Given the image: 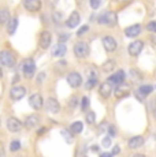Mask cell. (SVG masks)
I'll return each mask as SVG.
<instances>
[{"instance_id": "obj_11", "label": "cell", "mask_w": 156, "mask_h": 157, "mask_svg": "<svg viewBox=\"0 0 156 157\" xmlns=\"http://www.w3.org/2000/svg\"><path fill=\"white\" fill-rule=\"evenodd\" d=\"M25 94H26V89L23 86H14L10 92V96L13 100H21V98L25 97Z\"/></svg>"}, {"instance_id": "obj_12", "label": "cell", "mask_w": 156, "mask_h": 157, "mask_svg": "<svg viewBox=\"0 0 156 157\" xmlns=\"http://www.w3.org/2000/svg\"><path fill=\"white\" fill-rule=\"evenodd\" d=\"M103 45L107 52H114V51L116 49V41H115V38L111 37V36L103 37Z\"/></svg>"}, {"instance_id": "obj_46", "label": "cell", "mask_w": 156, "mask_h": 157, "mask_svg": "<svg viewBox=\"0 0 156 157\" xmlns=\"http://www.w3.org/2000/svg\"><path fill=\"white\" fill-rule=\"evenodd\" d=\"M0 157H4V152H3V149H0Z\"/></svg>"}, {"instance_id": "obj_48", "label": "cell", "mask_w": 156, "mask_h": 157, "mask_svg": "<svg viewBox=\"0 0 156 157\" xmlns=\"http://www.w3.org/2000/svg\"><path fill=\"white\" fill-rule=\"evenodd\" d=\"M3 78V71H2V68H0V79Z\"/></svg>"}, {"instance_id": "obj_7", "label": "cell", "mask_w": 156, "mask_h": 157, "mask_svg": "<svg viewBox=\"0 0 156 157\" xmlns=\"http://www.w3.org/2000/svg\"><path fill=\"white\" fill-rule=\"evenodd\" d=\"M43 97H41V94H38V93H34V94L30 96V98H29V104H30L32 108H34V109H41L43 108Z\"/></svg>"}, {"instance_id": "obj_24", "label": "cell", "mask_w": 156, "mask_h": 157, "mask_svg": "<svg viewBox=\"0 0 156 157\" xmlns=\"http://www.w3.org/2000/svg\"><path fill=\"white\" fill-rule=\"evenodd\" d=\"M17 28H18V18H11L10 22H8V26H7L8 34H14Z\"/></svg>"}, {"instance_id": "obj_37", "label": "cell", "mask_w": 156, "mask_h": 157, "mask_svg": "<svg viewBox=\"0 0 156 157\" xmlns=\"http://www.w3.org/2000/svg\"><path fill=\"white\" fill-rule=\"evenodd\" d=\"M88 30H89V28H88V26H82V28H81L80 30H78V32H77V36H82L84 34V33H86V32H88Z\"/></svg>"}, {"instance_id": "obj_35", "label": "cell", "mask_w": 156, "mask_h": 157, "mask_svg": "<svg viewBox=\"0 0 156 157\" xmlns=\"http://www.w3.org/2000/svg\"><path fill=\"white\" fill-rule=\"evenodd\" d=\"M103 146L104 147H110L111 146V137L108 135V137L103 138Z\"/></svg>"}, {"instance_id": "obj_13", "label": "cell", "mask_w": 156, "mask_h": 157, "mask_svg": "<svg viewBox=\"0 0 156 157\" xmlns=\"http://www.w3.org/2000/svg\"><path fill=\"white\" fill-rule=\"evenodd\" d=\"M125 71H122V70H119V71H116V72H114V75H111V77L108 78V82L110 83H114V85H121V83H123V81H125Z\"/></svg>"}, {"instance_id": "obj_9", "label": "cell", "mask_w": 156, "mask_h": 157, "mask_svg": "<svg viewBox=\"0 0 156 157\" xmlns=\"http://www.w3.org/2000/svg\"><path fill=\"white\" fill-rule=\"evenodd\" d=\"M152 87L151 85H142V86H140L138 89H137V92H136V97L138 98L140 101H142L144 98L146 97L148 94H151V92H152Z\"/></svg>"}, {"instance_id": "obj_44", "label": "cell", "mask_w": 156, "mask_h": 157, "mask_svg": "<svg viewBox=\"0 0 156 157\" xmlns=\"http://www.w3.org/2000/svg\"><path fill=\"white\" fill-rule=\"evenodd\" d=\"M56 3H58V0H49V4L51 6H56Z\"/></svg>"}, {"instance_id": "obj_21", "label": "cell", "mask_w": 156, "mask_h": 157, "mask_svg": "<svg viewBox=\"0 0 156 157\" xmlns=\"http://www.w3.org/2000/svg\"><path fill=\"white\" fill-rule=\"evenodd\" d=\"M38 122H40V119H38L37 115H30V116L26 117L25 126H26L28 128H34V127H37Z\"/></svg>"}, {"instance_id": "obj_26", "label": "cell", "mask_w": 156, "mask_h": 157, "mask_svg": "<svg viewBox=\"0 0 156 157\" xmlns=\"http://www.w3.org/2000/svg\"><path fill=\"white\" fill-rule=\"evenodd\" d=\"M101 68H103V71L107 72V74H108V72H112L114 68H115V62H114V60H107Z\"/></svg>"}, {"instance_id": "obj_22", "label": "cell", "mask_w": 156, "mask_h": 157, "mask_svg": "<svg viewBox=\"0 0 156 157\" xmlns=\"http://www.w3.org/2000/svg\"><path fill=\"white\" fill-rule=\"evenodd\" d=\"M129 92V85H125V83H121V85L116 86L115 89V96L116 97H122V96H126V93Z\"/></svg>"}, {"instance_id": "obj_10", "label": "cell", "mask_w": 156, "mask_h": 157, "mask_svg": "<svg viewBox=\"0 0 156 157\" xmlns=\"http://www.w3.org/2000/svg\"><path fill=\"white\" fill-rule=\"evenodd\" d=\"M23 7L28 11L36 13L41 8V2L40 0H23Z\"/></svg>"}, {"instance_id": "obj_43", "label": "cell", "mask_w": 156, "mask_h": 157, "mask_svg": "<svg viewBox=\"0 0 156 157\" xmlns=\"http://www.w3.org/2000/svg\"><path fill=\"white\" fill-rule=\"evenodd\" d=\"M100 157H112V155H111V153H103Z\"/></svg>"}, {"instance_id": "obj_8", "label": "cell", "mask_w": 156, "mask_h": 157, "mask_svg": "<svg viewBox=\"0 0 156 157\" xmlns=\"http://www.w3.org/2000/svg\"><path fill=\"white\" fill-rule=\"evenodd\" d=\"M7 128L11 132H18L22 128V123L17 119V117H8L7 119Z\"/></svg>"}, {"instance_id": "obj_38", "label": "cell", "mask_w": 156, "mask_h": 157, "mask_svg": "<svg viewBox=\"0 0 156 157\" xmlns=\"http://www.w3.org/2000/svg\"><path fill=\"white\" fill-rule=\"evenodd\" d=\"M44 78H45V74H44V72H41V74L37 77V85H40V83L43 82V81H44Z\"/></svg>"}, {"instance_id": "obj_6", "label": "cell", "mask_w": 156, "mask_h": 157, "mask_svg": "<svg viewBox=\"0 0 156 157\" xmlns=\"http://www.w3.org/2000/svg\"><path fill=\"white\" fill-rule=\"evenodd\" d=\"M142 48H144V43H142V41L136 40V41H133V43L129 45L127 51H129V53H130L131 56H137V55H140V52L142 51Z\"/></svg>"}, {"instance_id": "obj_31", "label": "cell", "mask_w": 156, "mask_h": 157, "mask_svg": "<svg viewBox=\"0 0 156 157\" xmlns=\"http://www.w3.org/2000/svg\"><path fill=\"white\" fill-rule=\"evenodd\" d=\"M88 107H89V98L88 97H82V101H81V109L85 111Z\"/></svg>"}, {"instance_id": "obj_28", "label": "cell", "mask_w": 156, "mask_h": 157, "mask_svg": "<svg viewBox=\"0 0 156 157\" xmlns=\"http://www.w3.org/2000/svg\"><path fill=\"white\" fill-rule=\"evenodd\" d=\"M85 119H86V123L88 124H93L95 123V120H96V115H95V112H88L86 113V116H85Z\"/></svg>"}, {"instance_id": "obj_23", "label": "cell", "mask_w": 156, "mask_h": 157, "mask_svg": "<svg viewBox=\"0 0 156 157\" xmlns=\"http://www.w3.org/2000/svg\"><path fill=\"white\" fill-rule=\"evenodd\" d=\"M10 19H11V14H10V11L7 10V8H2L0 10V23H6V22H10Z\"/></svg>"}, {"instance_id": "obj_49", "label": "cell", "mask_w": 156, "mask_h": 157, "mask_svg": "<svg viewBox=\"0 0 156 157\" xmlns=\"http://www.w3.org/2000/svg\"><path fill=\"white\" fill-rule=\"evenodd\" d=\"M118 2H123V0H118Z\"/></svg>"}, {"instance_id": "obj_42", "label": "cell", "mask_w": 156, "mask_h": 157, "mask_svg": "<svg viewBox=\"0 0 156 157\" xmlns=\"http://www.w3.org/2000/svg\"><path fill=\"white\" fill-rule=\"evenodd\" d=\"M67 38H68V34H64V36H60V37H59V41H60V44H63L64 43V41H67Z\"/></svg>"}, {"instance_id": "obj_30", "label": "cell", "mask_w": 156, "mask_h": 157, "mask_svg": "<svg viewBox=\"0 0 156 157\" xmlns=\"http://www.w3.org/2000/svg\"><path fill=\"white\" fill-rule=\"evenodd\" d=\"M10 149H11V152H18L21 149V142L19 141H13L10 144Z\"/></svg>"}, {"instance_id": "obj_34", "label": "cell", "mask_w": 156, "mask_h": 157, "mask_svg": "<svg viewBox=\"0 0 156 157\" xmlns=\"http://www.w3.org/2000/svg\"><path fill=\"white\" fill-rule=\"evenodd\" d=\"M91 7L93 10H97L100 7V0H91Z\"/></svg>"}, {"instance_id": "obj_14", "label": "cell", "mask_w": 156, "mask_h": 157, "mask_svg": "<svg viewBox=\"0 0 156 157\" xmlns=\"http://www.w3.org/2000/svg\"><path fill=\"white\" fill-rule=\"evenodd\" d=\"M80 22H81L80 14H78L77 11H74V13H71V15L67 18V21H66V25H67L68 28L74 29V28H77V26L80 25Z\"/></svg>"}, {"instance_id": "obj_19", "label": "cell", "mask_w": 156, "mask_h": 157, "mask_svg": "<svg viewBox=\"0 0 156 157\" xmlns=\"http://www.w3.org/2000/svg\"><path fill=\"white\" fill-rule=\"evenodd\" d=\"M141 33V26L140 25H131L125 29V34L127 37H136Z\"/></svg>"}, {"instance_id": "obj_15", "label": "cell", "mask_w": 156, "mask_h": 157, "mask_svg": "<svg viewBox=\"0 0 156 157\" xmlns=\"http://www.w3.org/2000/svg\"><path fill=\"white\" fill-rule=\"evenodd\" d=\"M51 40H52V37H51V33L49 32H43L40 34V40H38L40 48H43V49H47V48L51 45Z\"/></svg>"}, {"instance_id": "obj_2", "label": "cell", "mask_w": 156, "mask_h": 157, "mask_svg": "<svg viewBox=\"0 0 156 157\" xmlns=\"http://www.w3.org/2000/svg\"><path fill=\"white\" fill-rule=\"evenodd\" d=\"M22 71H23V75L25 78L30 79V78L34 77L36 74V64H34V60L33 59H26L22 64Z\"/></svg>"}, {"instance_id": "obj_16", "label": "cell", "mask_w": 156, "mask_h": 157, "mask_svg": "<svg viewBox=\"0 0 156 157\" xmlns=\"http://www.w3.org/2000/svg\"><path fill=\"white\" fill-rule=\"evenodd\" d=\"M47 109L51 113H58L59 111H60V105H59V101L56 100V98H48L47 100Z\"/></svg>"}, {"instance_id": "obj_29", "label": "cell", "mask_w": 156, "mask_h": 157, "mask_svg": "<svg viewBox=\"0 0 156 157\" xmlns=\"http://www.w3.org/2000/svg\"><path fill=\"white\" fill-rule=\"evenodd\" d=\"M88 77H89V79H97V72H96V68L95 67H91V68H88Z\"/></svg>"}, {"instance_id": "obj_1", "label": "cell", "mask_w": 156, "mask_h": 157, "mask_svg": "<svg viewBox=\"0 0 156 157\" xmlns=\"http://www.w3.org/2000/svg\"><path fill=\"white\" fill-rule=\"evenodd\" d=\"M0 62H2V64L6 66V67H14L17 63V57L11 51L4 49L0 52Z\"/></svg>"}, {"instance_id": "obj_18", "label": "cell", "mask_w": 156, "mask_h": 157, "mask_svg": "<svg viewBox=\"0 0 156 157\" xmlns=\"http://www.w3.org/2000/svg\"><path fill=\"white\" fill-rule=\"evenodd\" d=\"M66 51H67V48H66V45L64 44H56V45H53V48H52V51H51V53H52V56H56V57H60L63 56L66 53Z\"/></svg>"}, {"instance_id": "obj_40", "label": "cell", "mask_w": 156, "mask_h": 157, "mask_svg": "<svg viewBox=\"0 0 156 157\" xmlns=\"http://www.w3.org/2000/svg\"><path fill=\"white\" fill-rule=\"evenodd\" d=\"M119 152H121V147H119V146H114L112 153H111V155H112V156H115V155H118Z\"/></svg>"}, {"instance_id": "obj_41", "label": "cell", "mask_w": 156, "mask_h": 157, "mask_svg": "<svg viewBox=\"0 0 156 157\" xmlns=\"http://www.w3.org/2000/svg\"><path fill=\"white\" fill-rule=\"evenodd\" d=\"M108 131H110V137H114V135L116 134V131H115V128H114V126H110V127H108Z\"/></svg>"}, {"instance_id": "obj_39", "label": "cell", "mask_w": 156, "mask_h": 157, "mask_svg": "<svg viewBox=\"0 0 156 157\" xmlns=\"http://www.w3.org/2000/svg\"><path fill=\"white\" fill-rule=\"evenodd\" d=\"M68 105H70L71 108H74L77 105V97H71V100H70V102H68Z\"/></svg>"}, {"instance_id": "obj_27", "label": "cell", "mask_w": 156, "mask_h": 157, "mask_svg": "<svg viewBox=\"0 0 156 157\" xmlns=\"http://www.w3.org/2000/svg\"><path fill=\"white\" fill-rule=\"evenodd\" d=\"M62 135H63V137H64V140H66V142H67V144H73V132H71L70 131V130H63V131H62Z\"/></svg>"}, {"instance_id": "obj_20", "label": "cell", "mask_w": 156, "mask_h": 157, "mask_svg": "<svg viewBox=\"0 0 156 157\" xmlns=\"http://www.w3.org/2000/svg\"><path fill=\"white\" fill-rule=\"evenodd\" d=\"M142 144H144V138L141 135H136V137L129 140V147L130 149H137V147L142 146Z\"/></svg>"}, {"instance_id": "obj_17", "label": "cell", "mask_w": 156, "mask_h": 157, "mask_svg": "<svg viewBox=\"0 0 156 157\" xmlns=\"http://www.w3.org/2000/svg\"><path fill=\"white\" fill-rule=\"evenodd\" d=\"M99 93H100L101 96H103L104 98L110 97L111 93H112V83H110L108 81L107 82H103L100 85V89H99Z\"/></svg>"}, {"instance_id": "obj_4", "label": "cell", "mask_w": 156, "mask_h": 157, "mask_svg": "<svg viewBox=\"0 0 156 157\" xmlns=\"http://www.w3.org/2000/svg\"><path fill=\"white\" fill-rule=\"evenodd\" d=\"M99 23L101 25H115L116 23V14L115 13H111V11H107V13L101 14L100 18H99Z\"/></svg>"}, {"instance_id": "obj_25", "label": "cell", "mask_w": 156, "mask_h": 157, "mask_svg": "<svg viewBox=\"0 0 156 157\" xmlns=\"http://www.w3.org/2000/svg\"><path fill=\"white\" fill-rule=\"evenodd\" d=\"M82 130H84V124H82L81 122H74V123H71L70 131L73 132V134H80V132H82Z\"/></svg>"}, {"instance_id": "obj_45", "label": "cell", "mask_w": 156, "mask_h": 157, "mask_svg": "<svg viewBox=\"0 0 156 157\" xmlns=\"http://www.w3.org/2000/svg\"><path fill=\"white\" fill-rule=\"evenodd\" d=\"M151 40H152V43H154V44H156V36H152Z\"/></svg>"}, {"instance_id": "obj_47", "label": "cell", "mask_w": 156, "mask_h": 157, "mask_svg": "<svg viewBox=\"0 0 156 157\" xmlns=\"http://www.w3.org/2000/svg\"><path fill=\"white\" fill-rule=\"evenodd\" d=\"M133 157H145V156H144V155H134Z\"/></svg>"}, {"instance_id": "obj_32", "label": "cell", "mask_w": 156, "mask_h": 157, "mask_svg": "<svg viewBox=\"0 0 156 157\" xmlns=\"http://www.w3.org/2000/svg\"><path fill=\"white\" fill-rule=\"evenodd\" d=\"M96 83H97V79H88V82H86V85H85V87L86 89H93V87L96 86Z\"/></svg>"}, {"instance_id": "obj_5", "label": "cell", "mask_w": 156, "mask_h": 157, "mask_svg": "<svg viewBox=\"0 0 156 157\" xmlns=\"http://www.w3.org/2000/svg\"><path fill=\"white\" fill-rule=\"evenodd\" d=\"M67 83L71 87H80L81 83H82V77H81V75L78 74V72H76V71L68 72V75H67Z\"/></svg>"}, {"instance_id": "obj_33", "label": "cell", "mask_w": 156, "mask_h": 157, "mask_svg": "<svg viewBox=\"0 0 156 157\" xmlns=\"http://www.w3.org/2000/svg\"><path fill=\"white\" fill-rule=\"evenodd\" d=\"M52 18H53V21H55L56 23H59V22L62 21V14L58 13V11H55V13H53V15H52Z\"/></svg>"}, {"instance_id": "obj_3", "label": "cell", "mask_w": 156, "mask_h": 157, "mask_svg": "<svg viewBox=\"0 0 156 157\" xmlns=\"http://www.w3.org/2000/svg\"><path fill=\"white\" fill-rule=\"evenodd\" d=\"M74 55L80 59H84L89 55V45L84 41H78V43L74 45Z\"/></svg>"}, {"instance_id": "obj_36", "label": "cell", "mask_w": 156, "mask_h": 157, "mask_svg": "<svg viewBox=\"0 0 156 157\" xmlns=\"http://www.w3.org/2000/svg\"><path fill=\"white\" fill-rule=\"evenodd\" d=\"M146 29H148L149 32H156V22H149L148 25H146Z\"/></svg>"}]
</instances>
